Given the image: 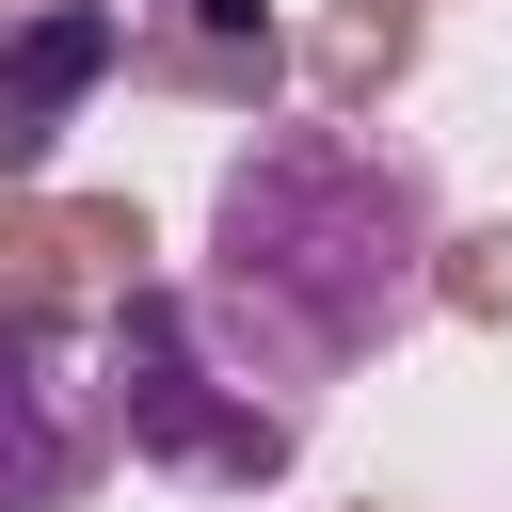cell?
I'll list each match as a JSON object with an SVG mask.
<instances>
[{
  "instance_id": "cell-4",
  "label": "cell",
  "mask_w": 512,
  "mask_h": 512,
  "mask_svg": "<svg viewBox=\"0 0 512 512\" xmlns=\"http://www.w3.org/2000/svg\"><path fill=\"white\" fill-rule=\"evenodd\" d=\"M112 64H128V16H112V0H32V16H0V176H32V160L96 112Z\"/></svg>"
},
{
  "instance_id": "cell-1",
  "label": "cell",
  "mask_w": 512,
  "mask_h": 512,
  "mask_svg": "<svg viewBox=\"0 0 512 512\" xmlns=\"http://www.w3.org/2000/svg\"><path fill=\"white\" fill-rule=\"evenodd\" d=\"M432 256H448V208L368 128H256L208 192V288H240L304 368H368L384 336H416Z\"/></svg>"
},
{
  "instance_id": "cell-5",
  "label": "cell",
  "mask_w": 512,
  "mask_h": 512,
  "mask_svg": "<svg viewBox=\"0 0 512 512\" xmlns=\"http://www.w3.org/2000/svg\"><path fill=\"white\" fill-rule=\"evenodd\" d=\"M176 16H208V32H256V0H176Z\"/></svg>"
},
{
  "instance_id": "cell-2",
  "label": "cell",
  "mask_w": 512,
  "mask_h": 512,
  "mask_svg": "<svg viewBox=\"0 0 512 512\" xmlns=\"http://www.w3.org/2000/svg\"><path fill=\"white\" fill-rule=\"evenodd\" d=\"M96 400H112V448H128V464H160V480H192V496H256V480L304 464L336 368H304L240 288L144 272V288L96 320Z\"/></svg>"
},
{
  "instance_id": "cell-3",
  "label": "cell",
  "mask_w": 512,
  "mask_h": 512,
  "mask_svg": "<svg viewBox=\"0 0 512 512\" xmlns=\"http://www.w3.org/2000/svg\"><path fill=\"white\" fill-rule=\"evenodd\" d=\"M96 464H112L96 352L64 320H0V512H80Z\"/></svg>"
}]
</instances>
